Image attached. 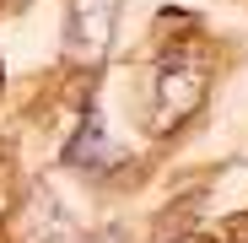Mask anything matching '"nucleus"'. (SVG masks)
Instances as JSON below:
<instances>
[{"label":"nucleus","mask_w":248,"mask_h":243,"mask_svg":"<svg viewBox=\"0 0 248 243\" xmlns=\"http://www.w3.org/2000/svg\"><path fill=\"white\" fill-rule=\"evenodd\" d=\"M205 92H211V60H205L200 38L173 44L156 60V70H151V130L168 135V130L184 125V119H194Z\"/></svg>","instance_id":"f257e3e1"},{"label":"nucleus","mask_w":248,"mask_h":243,"mask_svg":"<svg viewBox=\"0 0 248 243\" xmlns=\"http://www.w3.org/2000/svg\"><path fill=\"white\" fill-rule=\"evenodd\" d=\"M119 0H70L65 6V54L76 65H97L113 44Z\"/></svg>","instance_id":"f03ea898"},{"label":"nucleus","mask_w":248,"mask_h":243,"mask_svg":"<svg viewBox=\"0 0 248 243\" xmlns=\"http://www.w3.org/2000/svg\"><path fill=\"white\" fill-rule=\"evenodd\" d=\"M65 162H70V168H87V173H103V168H113V162H119L113 141L103 135V119H97V108H92L87 119H81V130H76V141H70Z\"/></svg>","instance_id":"7ed1b4c3"},{"label":"nucleus","mask_w":248,"mask_h":243,"mask_svg":"<svg viewBox=\"0 0 248 243\" xmlns=\"http://www.w3.org/2000/svg\"><path fill=\"white\" fill-rule=\"evenodd\" d=\"M81 243H130V232L124 227H103V232H87Z\"/></svg>","instance_id":"20e7f679"},{"label":"nucleus","mask_w":248,"mask_h":243,"mask_svg":"<svg viewBox=\"0 0 248 243\" xmlns=\"http://www.w3.org/2000/svg\"><path fill=\"white\" fill-rule=\"evenodd\" d=\"M173 243H227V238H205V232H184V238H173Z\"/></svg>","instance_id":"39448f33"},{"label":"nucleus","mask_w":248,"mask_h":243,"mask_svg":"<svg viewBox=\"0 0 248 243\" xmlns=\"http://www.w3.org/2000/svg\"><path fill=\"white\" fill-rule=\"evenodd\" d=\"M0 87H6V65H0Z\"/></svg>","instance_id":"423d86ee"}]
</instances>
